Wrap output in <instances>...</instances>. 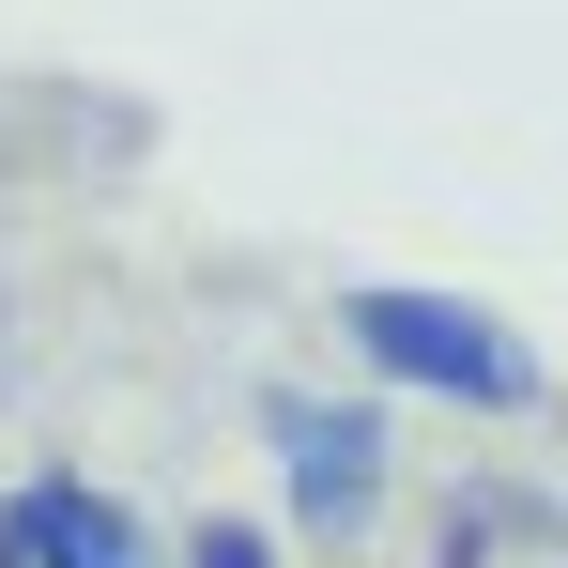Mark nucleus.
I'll return each instance as SVG.
<instances>
[{"label":"nucleus","instance_id":"1","mask_svg":"<svg viewBox=\"0 0 568 568\" xmlns=\"http://www.w3.org/2000/svg\"><path fill=\"white\" fill-rule=\"evenodd\" d=\"M338 338H354V369H369V384H399V399H446V415H491V430L554 415V369H538V338H523L507 307H476V292L354 277V292H338Z\"/></svg>","mask_w":568,"mask_h":568},{"label":"nucleus","instance_id":"2","mask_svg":"<svg viewBox=\"0 0 568 568\" xmlns=\"http://www.w3.org/2000/svg\"><path fill=\"white\" fill-rule=\"evenodd\" d=\"M246 430H262V462H277V507L307 554H354L399 523V415H384V384H262L246 399Z\"/></svg>","mask_w":568,"mask_h":568},{"label":"nucleus","instance_id":"3","mask_svg":"<svg viewBox=\"0 0 568 568\" xmlns=\"http://www.w3.org/2000/svg\"><path fill=\"white\" fill-rule=\"evenodd\" d=\"M0 568H185V538H154V507L108 476L31 462V476H0Z\"/></svg>","mask_w":568,"mask_h":568},{"label":"nucleus","instance_id":"4","mask_svg":"<svg viewBox=\"0 0 568 568\" xmlns=\"http://www.w3.org/2000/svg\"><path fill=\"white\" fill-rule=\"evenodd\" d=\"M523 538H554V491L462 462V476H446V507H430V538H415V568H507Z\"/></svg>","mask_w":568,"mask_h":568},{"label":"nucleus","instance_id":"5","mask_svg":"<svg viewBox=\"0 0 568 568\" xmlns=\"http://www.w3.org/2000/svg\"><path fill=\"white\" fill-rule=\"evenodd\" d=\"M185 568H292V538L262 523V507H200V523H185Z\"/></svg>","mask_w":568,"mask_h":568}]
</instances>
